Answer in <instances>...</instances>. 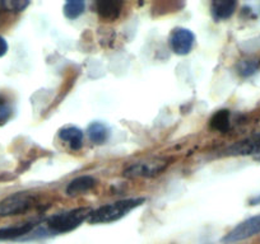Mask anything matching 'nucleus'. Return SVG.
Segmentation results:
<instances>
[{"mask_svg":"<svg viewBox=\"0 0 260 244\" xmlns=\"http://www.w3.org/2000/svg\"><path fill=\"white\" fill-rule=\"evenodd\" d=\"M8 51V44H7L6 38L0 36V57H3Z\"/></svg>","mask_w":260,"mask_h":244,"instance_id":"obj_19","label":"nucleus"},{"mask_svg":"<svg viewBox=\"0 0 260 244\" xmlns=\"http://www.w3.org/2000/svg\"><path fill=\"white\" fill-rule=\"evenodd\" d=\"M252 154H260V133L237 141L224 150V155L232 156L252 155Z\"/></svg>","mask_w":260,"mask_h":244,"instance_id":"obj_7","label":"nucleus"},{"mask_svg":"<svg viewBox=\"0 0 260 244\" xmlns=\"http://www.w3.org/2000/svg\"><path fill=\"white\" fill-rule=\"evenodd\" d=\"M88 138L94 144H104L109 138V130L102 122H93L88 126Z\"/></svg>","mask_w":260,"mask_h":244,"instance_id":"obj_14","label":"nucleus"},{"mask_svg":"<svg viewBox=\"0 0 260 244\" xmlns=\"http://www.w3.org/2000/svg\"><path fill=\"white\" fill-rule=\"evenodd\" d=\"M59 138L65 143H68L73 150H78L82 148L83 133L81 129L76 128V126H65V128L60 129Z\"/></svg>","mask_w":260,"mask_h":244,"instance_id":"obj_10","label":"nucleus"},{"mask_svg":"<svg viewBox=\"0 0 260 244\" xmlns=\"http://www.w3.org/2000/svg\"><path fill=\"white\" fill-rule=\"evenodd\" d=\"M237 3L232 2V0H217L212 3V14H213L216 21H222V19H227L234 14L235 9H236Z\"/></svg>","mask_w":260,"mask_h":244,"instance_id":"obj_11","label":"nucleus"},{"mask_svg":"<svg viewBox=\"0 0 260 244\" xmlns=\"http://www.w3.org/2000/svg\"><path fill=\"white\" fill-rule=\"evenodd\" d=\"M169 160L167 159H152V160L137 161V163L130 164L129 167L124 169L122 176L125 178L134 179V178H152L158 174H161L165 169L169 167Z\"/></svg>","mask_w":260,"mask_h":244,"instance_id":"obj_4","label":"nucleus"},{"mask_svg":"<svg viewBox=\"0 0 260 244\" xmlns=\"http://www.w3.org/2000/svg\"><path fill=\"white\" fill-rule=\"evenodd\" d=\"M250 204H251V205H257V204H260V196H257V197L252 198V200L250 201Z\"/></svg>","mask_w":260,"mask_h":244,"instance_id":"obj_20","label":"nucleus"},{"mask_svg":"<svg viewBox=\"0 0 260 244\" xmlns=\"http://www.w3.org/2000/svg\"><path fill=\"white\" fill-rule=\"evenodd\" d=\"M122 4L114 0H104L96 3V11L101 18L106 21H115L121 13Z\"/></svg>","mask_w":260,"mask_h":244,"instance_id":"obj_9","label":"nucleus"},{"mask_svg":"<svg viewBox=\"0 0 260 244\" xmlns=\"http://www.w3.org/2000/svg\"><path fill=\"white\" fill-rule=\"evenodd\" d=\"M260 233V215L252 216L247 220L242 221L235 229H232L223 238V243L234 244L237 241L245 240L247 238L256 235Z\"/></svg>","mask_w":260,"mask_h":244,"instance_id":"obj_5","label":"nucleus"},{"mask_svg":"<svg viewBox=\"0 0 260 244\" xmlns=\"http://www.w3.org/2000/svg\"><path fill=\"white\" fill-rule=\"evenodd\" d=\"M259 64L257 60H244L237 65V71L241 76H250L257 70Z\"/></svg>","mask_w":260,"mask_h":244,"instance_id":"obj_16","label":"nucleus"},{"mask_svg":"<svg viewBox=\"0 0 260 244\" xmlns=\"http://www.w3.org/2000/svg\"><path fill=\"white\" fill-rule=\"evenodd\" d=\"M12 116V107L6 98L0 96V125H4Z\"/></svg>","mask_w":260,"mask_h":244,"instance_id":"obj_18","label":"nucleus"},{"mask_svg":"<svg viewBox=\"0 0 260 244\" xmlns=\"http://www.w3.org/2000/svg\"><path fill=\"white\" fill-rule=\"evenodd\" d=\"M92 211L93 210L89 208H78L71 211H65V213L55 214L47 219L46 226L50 231L55 234L69 233L88 220Z\"/></svg>","mask_w":260,"mask_h":244,"instance_id":"obj_2","label":"nucleus"},{"mask_svg":"<svg viewBox=\"0 0 260 244\" xmlns=\"http://www.w3.org/2000/svg\"><path fill=\"white\" fill-rule=\"evenodd\" d=\"M36 197L28 192H17L0 201V218L27 213L36 205Z\"/></svg>","mask_w":260,"mask_h":244,"instance_id":"obj_3","label":"nucleus"},{"mask_svg":"<svg viewBox=\"0 0 260 244\" xmlns=\"http://www.w3.org/2000/svg\"><path fill=\"white\" fill-rule=\"evenodd\" d=\"M28 6L29 2H23V0H6V2H2V7L11 12H22Z\"/></svg>","mask_w":260,"mask_h":244,"instance_id":"obj_17","label":"nucleus"},{"mask_svg":"<svg viewBox=\"0 0 260 244\" xmlns=\"http://www.w3.org/2000/svg\"><path fill=\"white\" fill-rule=\"evenodd\" d=\"M146 201L143 197L137 198H126V200L117 201L114 204H107V205L101 206L97 210H93L88 218L89 224H105V223H112L119 219L124 218L126 214L130 211H133L134 209L139 208L142 204Z\"/></svg>","mask_w":260,"mask_h":244,"instance_id":"obj_1","label":"nucleus"},{"mask_svg":"<svg viewBox=\"0 0 260 244\" xmlns=\"http://www.w3.org/2000/svg\"><path fill=\"white\" fill-rule=\"evenodd\" d=\"M209 122H211V129L218 133H227L231 126V113L227 109H221L213 114Z\"/></svg>","mask_w":260,"mask_h":244,"instance_id":"obj_12","label":"nucleus"},{"mask_svg":"<svg viewBox=\"0 0 260 244\" xmlns=\"http://www.w3.org/2000/svg\"><path fill=\"white\" fill-rule=\"evenodd\" d=\"M86 9V3L82 0H73V2H67L64 4V16L68 19H76L82 16Z\"/></svg>","mask_w":260,"mask_h":244,"instance_id":"obj_15","label":"nucleus"},{"mask_svg":"<svg viewBox=\"0 0 260 244\" xmlns=\"http://www.w3.org/2000/svg\"><path fill=\"white\" fill-rule=\"evenodd\" d=\"M195 36L186 28H175L169 38L170 47L177 55H187L194 46Z\"/></svg>","mask_w":260,"mask_h":244,"instance_id":"obj_6","label":"nucleus"},{"mask_svg":"<svg viewBox=\"0 0 260 244\" xmlns=\"http://www.w3.org/2000/svg\"><path fill=\"white\" fill-rule=\"evenodd\" d=\"M97 185V181L92 176H81L74 178L73 181L69 182V185L65 188V193L71 197L74 196L83 195L88 191L93 190L94 186Z\"/></svg>","mask_w":260,"mask_h":244,"instance_id":"obj_8","label":"nucleus"},{"mask_svg":"<svg viewBox=\"0 0 260 244\" xmlns=\"http://www.w3.org/2000/svg\"><path fill=\"white\" fill-rule=\"evenodd\" d=\"M0 8H2V2H0Z\"/></svg>","mask_w":260,"mask_h":244,"instance_id":"obj_21","label":"nucleus"},{"mask_svg":"<svg viewBox=\"0 0 260 244\" xmlns=\"http://www.w3.org/2000/svg\"><path fill=\"white\" fill-rule=\"evenodd\" d=\"M34 223H26L18 226H9V228L0 229V240H7V239H16L19 236H23L26 234L31 233L34 229Z\"/></svg>","mask_w":260,"mask_h":244,"instance_id":"obj_13","label":"nucleus"}]
</instances>
